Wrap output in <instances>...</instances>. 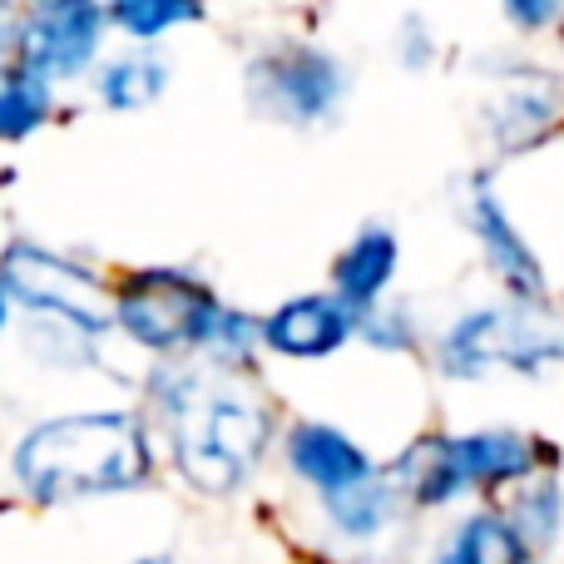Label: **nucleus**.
I'll return each mask as SVG.
<instances>
[{
	"instance_id": "nucleus-1",
	"label": "nucleus",
	"mask_w": 564,
	"mask_h": 564,
	"mask_svg": "<svg viewBox=\"0 0 564 564\" xmlns=\"http://www.w3.org/2000/svg\"><path fill=\"white\" fill-rule=\"evenodd\" d=\"M174 466L204 496H234L273 446V411L218 371L164 367L154 381Z\"/></svg>"
},
{
	"instance_id": "nucleus-2",
	"label": "nucleus",
	"mask_w": 564,
	"mask_h": 564,
	"mask_svg": "<svg viewBox=\"0 0 564 564\" xmlns=\"http://www.w3.org/2000/svg\"><path fill=\"white\" fill-rule=\"evenodd\" d=\"M149 476H154V446L134 411H75L40 421L15 446V480L35 500L124 496Z\"/></svg>"
},
{
	"instance_id": "nucleus-3",
	"label": "nucleus",
	"mask_w": 564,
	"mask_h": 564,
	"mask_svg": "<svg viewBox=\"0 0 564 564\" xmlns=\"http://www.w3.org/2000/svg\"><path fill=\"white\" fill-rule=\"evenodd\" d=\"M564 361V332L530 302H486L470 307L436 337V371L451 381H486L496 371L545 377Z\"/></svg>"
},
{
	"instance_id": "nucleus-4",
	"label": "nucleus",
	"mask_w": 564,
	"mask_h": 564,
	"mask_svg": "<svg viewBox=\"0 0 564 564\" xmlns=\"http://www.w3.org/2000/svg\"><path fill=\"white\" fill-rule=\"evenodd\" d=\"M218 312V292L188 268H139L115 288V327L154 357L204 351Z\"/></svg>"
},
{
	"instance_id": "nucleus-5",
	"label": "nucleus",
	"mask_w": 564,
	"mask_h": 564,
	"mask_svg": "<svg viewBox=\"0 0 564 564\" xmlns=\"http://www.w3.org/2000/svg\"><path fill=\"white\" fill-rule=\"evenodd\" d=\"M0 288L10 292V302H25L40 317L65 322L85 341L105 337L115 327V292L89 273L85 263H75V258L55 253L45 243L15 238L0 253Z\"/></svg>"
},
{
	"instance_id": "nucleus-6",
	"label": "nucleus",
	"mask_w": 564,
	"mask_h": 564,
	"mask_svg": "<svg viewBox=\"0 0 564 564\" xmlns=\"http://www.w3.org/2000/svg\"><path fill=\"white\" fill-rule=\"evenodd\" d=\"M105 0H25L10 59L35 69L45 85H75L105 55Z\"/></svg>"
},
{
	"instance_id": "nucleus-7",
	"label": "nucleus",
	"mask_w": 564,
	"mask_h": 564,
	"mask_svg": "<svg viewBox=\"0 0 564 564\" xmlns=\"http://www.w3.org/2000/svg\"><path fill=\"white\" fill-rule=\"evenodd\" d=\"M341 89H347L341 65L327 50L312 45H282L248 65V99H253L258 115L278 119V124H322V119L337 115Z\"/></svg>"
},
{
	"instance_id": "nucleus-8",
	"label": "nucleus",
	"mask_w": 564,
	"mask_h": 564,
	"mask_svg": "<svg viewBox=\"0 0 564 564\" xmlns=\"http://www.w3.org/2000/svg\"><path fill=\"white\" fill-rule=\"evenodd\" d=\"M470 234H476L480 258H486L490 278L506 288L510 302H530V307H545V292H550L545 268H540L535 248L525 243V234L510 224L506 204L496 198V188H490V184H476V188H470Z\"/></svg>"
},
{
	"instance_id": "nucleus-9",
	"label": "nucleus",
	"mask_w": 564,
	"mask_h": 564,
	"mask_svg": "<svg viewBox=\"0 0 564 564\" xmlns=\"http://www.w3.org/2000/svg\"><path fill=\"white\" fill-rule=\"evenodd\" d=\"M357 337V312L337 292H302L263 317V347L288 361H322Z\"/></svg>"
},
{
	"instance_id": "nucleus-10",
	"label": "nucleus",
	"mask_w": 564,
	"mask_h": 564,
	"mask_svg": "<svg viewBox=\"0 0 564 564\" xmlns=\"http://www.w3.org/2000/svg\"><path fill=\"white\" fill-rule=\"evenodd\" d=\"M282 460H288L292 476H297L302 486H312L317 496L377 476L371 451H361V441H351L347 431L332 426V421H292V426L282 431Z\"/></svg>"
},
{
	"instance_id": "nucleus-11",
	"label": "nucleus",
	"mask_w": 564,
	"mask_h": 564,
	"mask_svg": "<svg viewBox=\"0 0 564 564\" xmlns=\"http://www.w3.org/2000/svg\"><path fill=\"white\" fill-rule=\"evenodd\" d=\"M451 456H456L466 490H510L535 470H545V446L510 426L460 431V436H451Z\"/></svg>"
},
{
	"instance_id": "nucleus-12",
	"label": "nucleus",
	"mask_w": 564,
	"mask_h": 564,
	"mask_svg": "<svg viewBox=\"0 0 564 564\" xmlns=\"http://www.w3.org/2000/svg\"><path fill=\"white\" fill-rule=\"evenodd\" d=\"M381 476L397 486L406 510H446L451 500L466 496L460 466H456V456H451V436H436V431L411 441Z\"/></svg>"
},
{
	"instance_id": "nucleus-13",
	"label": "nucleus",
	"mask_w": 564,
	"mask_h": 564,
	"mask_svg": "<svg viewBox=\"0 0 564 564\" xmlns=\"http://www.w3.org/2000/svg\"><path fill=\"white\" fill-rule=\"evenodd\" d=\"M397 268H401L397 234H391V228H381V224H367L337 258H332V288L327 292H337L351 312H367L371 302L387 297Z\"/></svg>"
},
{
	"instance_id": "nucleus-14",
	"label": "nucleus",
	"mask_w": 564,
	"mask_h": 564,
	"mask_svg": "<svg viewBox=\"0 0 564 564\" xmlns=\"http://www.w3.org/2000/svg\"><path fill=\"white\" fill-rule=\"evenodd\" d=\"M431 564H535V550L510 525L506 510L486 506V510H470L466 520H456L441 535Z\"/></svg>"
},
{
	"instance_id": "nucleus-15",
	"label": "nucleus",
	"mask_w": 564,
	"mask_h": 564,
	"mask_svg": "<svg viewBox=\"0 0 564 564\" xmlns=\"http://www.w3.org/2000/svg\"><path fill=\"white\" fill-rule=\"evenodd\" d=\"M401 510L406 506H401L397 486H391L381 470L367 480H357V486H341V490H327V496H322V516H327L332 535L351 540V545L381 540L391 525H397Z\"/></svg>"
},
{
	"instance_id": "nucleus-16",
	"label": "nucleus",
	"mask_w": 564,
	"mask_h": 564,
	"mask_svg": "<svg viewBox=\"0 0 564 564\" xmlns=\"http://www.w3.org/2000/svg\"><path fill=\"white\" fill-rule=\"evenodd\" d=\"M169 75H174L169 59L154 55V50H124V55H109L89 69L99 105L115 109V115H139V109L159 105L169 89Z\"/></svg>"
},
{
	"instance_id": "nucleus-17",
	"label": "nucleus",
	"mask_w": 564,
	"mask_h": 564,
	"mask_svg": "<svg viewBox=\"0 0 564 564\" xmlns=\"http://www.w3.org/2000/svg\"><path fill=\"white\" fill-rule=\"evenodd\" d=\"M500 510H506L510 525L525 535V545L535 550V555H545V550L560 545V535H564V480L550 466L535 470L530 480L510 486V500Z\"/></svg>"
},
{
	"instance_id": "nucleus-18",
	"label": "nucleus",
	"mask_w": 564,
	"mask_h": 564,
	"mask_svg": "<svg viewBox=\"0 0 564 564\" xmlns=\"http://www.w3.org/2000/svg\"><path fill=\"white\" fill-rule=\"evenodd\" d=\"M55 115V85L25 69L20 59H0V144H20Z\"/></svg>"
},
{
	"instance_id": "nucleus-19",
	"label": "nucleus",
	"mask_w": 564,
	"mask_h": 564,
	"mask_svg": "<svg viewBox=\"0 0 564 564\" xmlns=\"http://www.w3.org/2000/svg\"><path fill=\"white\" fill-rule=\"evenodd\" d=\"M105 20L134 45H154L169 30L204 20V0H105Z\"/></svg>"
},
{
	"instance_id": "nucleus-20",
	"label": "nucleus",
	"mask_w": 564,
	"mask_h": 564,
	"mask_svg": "<svg viewBox=\"0 0 564 564\" xmlns=\"http://www.w3.org/2000/svg\"><path fill=\"white\" fill-rule=\"evenodd\" d=\"M357 337L377 351H416V317L406 302H371L367 312H357Z\"/></svg>"
},
{
	"instance_id": "nucleus-21",
	"label": "nucleus",
	"mask_w": 564,
	"mask_h": 564,
	"mask_svg": "<svg viewBox=\"0 0 564 564\" xmlns=\"http://www.w3.org/2000/svg\"><path fill=\"white\" fill-rule=\"evenodd\" d=\"M506 15L520 30H550L564 25V0H506Z\"/></svg>"
},
{
	"instance_id": "nucleus-22",
	"label": "nucleus",
	"mask_w": 564,
	"mask_h": 564,
	"mask_svg": "<svg viewBox=\"0 0 564 564\" xmlns=\"http://www.w3.org/2000/svg\"><path fill=\"white\" fill-rule=\"evenodd\" d=\"M15 20H20V6L15 0H0V59H10V45H15Z\"/></svg>"
},
{
	"instance_id": "nucleus-23",
	"label": "nucleus",
	"mask_w": 564,
	"mask_h": 564,
	"mask_svg": "<svg viewBox=\"0 0 564 564\" xmlns=\"http://www.w3.org/2000/svg\"><path fill=\"white\" fill-rule=\"evenodd\" d=\"M6 317H10V292L0 288V327H6Z\"/></svg>"
},
{
	"instance_id": "nucleus-24",
	"label": "nucleus",
	"mask_w": 564,
	"mask_h": 564,
	"mask_svg": "<svg viewBox=\"0 0 564 564\" xmlns=\"http://www.w3.org/2000/svg\"><path fill=\"white\" fill-rule=\"evenodd\" d=\"M134 564H169V560H134Z\"/></svg>"
}]
</instances>
